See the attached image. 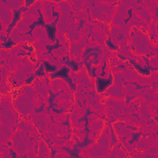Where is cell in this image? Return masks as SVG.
<instances>
[{
    "label": "cell",
    "instance_id": "obj_1",
    "mask_svg": "<svg viewBox=\"0 0 158 158\" xmlns=\"http://www.w3.org/2000/svg\"><path fill=\"white\" fill-rule=\"evenodd\" d=\"M71 71V68L64 66L57 69L56 72L50 73V77L51 80H54L56 78H61L67 82L68 85L72 90H76V84H73L71 78L69 77V73Z\"/></svg>",
    "mask_w": 158,
    "mask_h": 158
},
{
    "label": "cell",
    "instance_id": "obj_2",
    "mask_svg": "<svg viewBox=\"0 0 158 158\" xmlns=\"http://www.w3.org/2000/svg\"><path fill=\"white\" fill-rule=\"evenodd\" d=\"M114 83V77L112 73L109 71V76L108 78H104L100 77H96V89L98 93L104 92L106 89L112 86Z\"/></svg>",
    "mask_w": 158,
    "mask_h": 158
},
{
    "label": "cell",
    "instance_id": "obj_3",
    "mask_svg": "<svg viewBox=\"0 0 158 158\" xmlns=\"http://www.w3.org/2000/svg\"><path fill=\"white\" fill-rule=\"evenodd\" d=\"M27 10H28V8L25 7V6L20 7V8L17 9H13V12L14 14L13 22L11 24L8 26L7 30H6V31H7L6 37L8 38V39L9 38V34L11 33V31L13 30V29L15 27V26H16L17 22L21 19V18H22V14Z\"/></svg>",
    "mask_w": 158,
    "mask_h": 158
},
{
    "label": "cell",
    "instance_id": "obj_4",
    "mask_svg": "<svg viewBox=\"0 0 158 158\" xmlns=\"http://www.w3.org/2000/svg\"><path fill=\"white\" fill-rule=\"evenodd\" d=\"M58 21H59V15L57 16L56 19L52 23L45 25V27L46 28L47 35H48L49 39L53 42H55V40H57L56 38V33L57 31L56 24L58 22Z\"/></svg>",
    "mask_w": 158,
    "mask_h": 158
},
{
    "label": "cell",
    "instance_id": "obj_5",
    "mask_svg": "<svg viewBox=\"0 0 158 158\" xmlns=\"http://www.w3.org/2000/svg\"><path fill=\"white\" fill-rule=\"evenodd\" d=\"M130 62L131 64L135 69L138 71V73H140L142 76H151V71L150 69H152V71H157V68H152V67H142L140 66V64H138L135 62V60H133L132 59H130Z\"/></svg>",
    "mask_w": 158,
    "mask_h": 158
},
{
    "label": "cell",
    "instance_id": "obj_6",
    "mask_svg": "<svg viewBox=\"0 0 158 158\" xmlns=\"http://www.w3.org/2000/svg\"><path fill=\"white\" fill-rule=\"evenodd\" d=\"M38 12L40 14V17L38 18V20L37 21H35V22L31 24L30 25H29V28L30 29V31H28L27 33H26L24 35H28V34H30L31 36H32V31L34 29V28L35 27H36V26H41L42 27H45V22H44V20H43V15H42V14L41 13V11L40 10V9H38Z\"/></svg>",
    "mask_w": 158,
    "mask_h": 158
},
{
    "label": "cell",
    "instance_id": "obj_7",
    "mask_svg": "<svg viewBox=\"0 0 158 158\" xmlns=\"http://www.w3.org/2000/svg\"><path fill=\"white\" fill-rule=\"evenodd\" d=\"M45 71L48 73H53L57 70V67L54 65L51 64L48 61H43Z\"/></svg>",
    "mask_w": 158,
    "mask_h": 158
},
{
    "label": "cell",
    "instance_id": "obj_8",
    "mask_svg": "<svg viewBox=\"0 0 158 158\" xmlns=\"http://www.w3.org/2000/svg\"><path fill=\"white\" fill-rule=\"evenodd\" d=\"M8 40L7 41H5V42H2L1 44V49H10L13 46L16 45L17 43H14V42H13L11 40V38H9L8 39Z\"/></svg>",
    "mask_w": 158,
    "mask_h": 158
},
{
    "label": "cell",
    "instance_id": "obj_9",
    "mask_svg": "<svg viewBox=\"0 0 158 158\" xmlns=\"http://www.w3.org/2000/svg\"><path fill=\"white\" fill-rule=\"evenodd\" d=\"M65 64L69 67L71 69H73L76 72H78V66L79 64L77 63L76 61L73 60V61H70L69 59H67V61L65 62Z\"/></svg>",
    "mask_w": 158,
    "mask_h": 158
},
{
    "label": "cell",
    "instance_id": "obj_10",
    "mask_svg": "<svg viewBox=\"0 0 158 158\" xmlns=\"http://www.w3.org/2000/svg\"><path fill=\"white\" fill-rule=\"evenodd\" d=\"M106 45L109 48V49L111 51H115L118 50V46L115 45L111 41L110 36H109V38L106 41Z\"/></svg>",
    "mask_w": 158,
    "mask_h": 158
},
{
    "label": "cell",
    "instance_id": "obj_11",
    "mask_svg": "<svg viewBox=\"0 0 158 158\" xmlns=\"http://www.w3.org/2000/svg\"><path fill=\"white\" fill-rule=\"evenodd\" d=\"M44 64H40V67L38 68L37 71H36L35 73V77H36V76L38 77H42V76H45V73L43 72L44 70Z\"/></svg>",
    "mask_w": 158,
    "mask_h": 158
},
{
    "label": "cell",
    "instance_id": "obj_12",
    "mask_svg": "<svg viewBox=\"0 0 158 158\" xmlns=\"http://www.w3.org/2000/svg\"><path fill=\"white\" fill-rule=\"evenodd\" d=\"M60 46H61V45H59V41H58V40L57 39L56 40V44L55 45H52V46H46V48H47V50H48V53H50L52 56H53V55H52V53H51V51L52 50H54V49H57ZM53 57H54V58H55L54 56H53Z\"/></svg>",
    "mask_w": 158,
    "mask_h": 158
},
{
    "label": "cell",
    "instance_id": "obj_13",
    "mask_svg": "<svg viewBox=\"0 0 158 158\" xmlns=\"http://www.w3.org/2000/svg\"><path fill=\"white\" fill-rule=\"evenodd\" d=\"M35 78V77L34 76H30L28 79H27V80H25V83H26V85H30V84H31V83L32 82V81L34 80Z\"/></svg>",
    "mask_w": 158,
    "mask_h": 158
},
{
    "label": "cell",
    "instance_id": "obj_14",
    "mask_svg": "<svg viewBox=\"0 0 158 158\" xmlns=\"http://www.w3.org/2000/svg\"><path fill=\"white\" fill-rule=\"evenodd\" d=\"M36 1H29V0H27V1H25V6L29 8L31 5H32L34 3H35Z\"/></svg>",
    "mask_w": 158,
    "mask_h": 158
},
{
    "label": "cell",
    "instance_id": "obj_15",
    "mask_svg": "<svg viewBox=\"0 0 158 158\" xmlns=\"http://www.w3.org/2000/svg\"><path fill=\"white\" fill-rule=\"evenodd\" d=\"M118 57H119L120 59H122V60H124V61H125V60H127V57H125L122 56H121V55H118Z\"/></svg>",
    "mask_w": 158,
    "mask_h": 158
},
{
    "label": "cell",
    "instance_id": "obj_16",
    "mask_svg": "<svg viewBox=\"0 0 158 158\" xmlns=\"http://www.w3.org/2000/svg\"><path fill=\"white\" fill-rule=\"evenodd\" d=\"M8 145L9 146H11V145H12V141H9L8 142Z\"/></svg>",
    "mask_w": 158,
    "mask_h": 158
},
{
    "label": "cell",
    "instance_id": "obj_17",
    "mask_svg": "<svg viewBox=\"0 0 158 158\" xmlns=\"http://www.w3.org/2000/svg\"><path fill=\"white\" fill-rule=\"evenodd\" d=\"M4 61H1V65H3V63H4Z\"/></svg>",
    "mask_w": 158,
    "mask_h": 158
}]
</instances>
